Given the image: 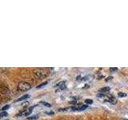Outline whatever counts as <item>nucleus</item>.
I'll use <instances>...</instances> for the list:
<instances>
[{"label": "nucleus", "mask_w": 128, "mask_h": 120, "mask_svg": "<svg viewBox=\"0 0 128 120\" xmlns=\"http://www.w3.org/2000/svg\"><path fill=\"white\" fill-rule=\"evenodd\" d=\"M65 83V81H62V82H58V83H57L55 85V86L56 87H58V86H63V84Z\"/></svg>", "instance_id": "nucleus-9"}, {"label": "nucleus", "mask_w": 128, "mask_h": 120, "mask_svg": "<svg viewBox=\"0 0 128 120\" xmlns=\"http://www.w3.org/2000/svg\"><path fill=\"white\" fill-rule=\"evenodd\" d=\"M28 98H30V95H29V94H25V95L22 96V97L18 98V99H16V100H15V102H19V101H22V100L27 99Z\"/></svg>", "instance_id": "nucleus-4"}, {"label": "nucleus", "mask_w": 128, "mask_h": 120, "mask_svg": "<svg viewBox=\"0 0 128 120\" xmlns=\"http://www.w3.org/2000/svg\"><path fill=\"white\" fill-rule=\"evenodd\" d=\"M58 110L59 111H66V110H67V109L66 108H64V109H59Z\"/></svg>", "instance_id": "nucleus-19"}, {"label": "nucleus", "mask_w": 128, "mask_h": 120, "mask_svg": "<svg viewBox=\"0 0 128 120\" xmlns=\"http://www.w3.org/2000/svg\"><path fill=\"white\" fill-rule=\"evenodd\" d=\"M118 96H119V97H126V93H122V92H119V93H118Z\"/></svg>", "instance_id": "nucleus-14"}, {"label": "nucleus", "mask_w": 128, "mask_h": 120, "mask_svg": "<svg viewBox=\"0 0 128 120\" xmlns=\"http://www.w3.org/2000/svg\"><path fill=\"white\" fill-rule=\"evenodd\" d=\"M9 107H10V106H9V105H6V106H4L2 108V111H4L5 110L9 109Z\"/></svg>", "instance_id": "nucleus-15"}, {"label": "nucleus", "mask_w": 128, "mask_h": 120, "mask_svg": "<svg viewBox=\"0 0 128 120\" xmlns=\"http://www.w3.org/2000/svg\"><path fill=\"white\" fill-rule=\"evenodd\" d=\"M41 103L42 104V105H44L45 106H47V107H50L51 106V105L50 103H48V102H41Z\"/></svg>", "instance_id": "nucleus-10"}, {"label": "nucleus", "mask_w": 128, "mask_h": 120, "mask_svg": "<svg viewBox=\"0 0 128 120\" xmlns=\"http://www.w3.org/2000/svg\"><path fill=\"white\" fill-rule=\"evenodd\" d=\"M85 102H86V104H92V103H93V101H92L91 99H89V98H88V99H86V100H85Z\"/></svg>", "instance_id": "nucleus-12"}, {"label": "nucleus", "mask_w": 128, "mask_h": 120, "mask_svg": "<svg viewBox=\"0 0 128 120\" xmlns=\"http://www.w3.org/2000/svg\"><path fill=\"white\" fill-rule=\"evenodd\" d=\"M110 90V88L109 86H106V87H103L102 89H100L99 91L100 92H102V93H106V92H108Z\"/></svg>", "instance_id": "nucleus-5"}, {"label": "nucleus", "mask_w": 128, "mask_h": 120, "mask_svg": "<svg viewBox=\"0 0 128 120\" xmlns=\"http://www.w3.org/2000/svg\"><path fill=\"white\" fill-rule=\"evenodd\" d=\"M108 101H109L110 102H111V103H113V104L117 102V100H116V98L114 97H112V96H111V97H109V98H108Z\"/></svg>", "instance_id": "nucleus-6"}, {"label": "nucleus", "mask_w": 128, "mask_h": 120, "mask_svg": "<svg viewBox=\"0 0 128 120\" xmlns=\"http://www.w3.org/2000/svg\"><path fill=\"white\" fill-rule=\"evenodd\" d=\"M112 78H113V77H111V76H110V77H108V78H106V81H109V80H110Z\"/></svg>", "instance_id": "nucleus-18"}, {"label": "nucleus", "mask_w": 128, "mask_h": 120, "mask_svg": "<svg viewBox=\"0 0 128 120\" xmlns=\"http://www.w3.org/2000/svg\"><path fill=\"white\" fill-rule=\"evenodd\" d=\"M34 74L37 78H44L48 74V70L45 68H39V69H35L34 70Z\"/></svg>", "instance_id": "nucleus-1"}, {"label": "nucleus", "mask_w": 128, "mask_h": 120, "mask_svg": "<svg viewBox=\"0 0 128 120\" xmlns=\"http://www.w3.org/2000/svg\"><path fill=\"white\" fill-rule=\"evenodd\" d=\"M18 90L22 91H26L30 89L31 86L30 83H28L26 82H20L18 84Z\"/></svg>", "instance_id": "nucleus-2"}, {"label": "nucleus", "mask_w": 128, "mask_h": 120, "mask_svg": "<svg viewBox=\"0 0 128 120\" xmlns=\"http://www.w3.org/2000/svg\"><path fill=\"white\" fill-rule=\"evenodd\" d=\"M8 115L7 112L6 111H2L1 114H0V117L1 118H3V117H6V116Z\"/></svg>", "instance_id": "nucleus-7"}, {"label": "nucleus", "mask_w": 128, "mask_h": 120, "mask_svg": "<svg viewBox=\"0 0 128 120\" xmlns=\"http://www.w3.org/2000/svg\"><path fill=\"white\" fill-rule=\"evenodd\" d=\"M117 68H110V70H117Z\"/></svg>", "instance_id": "nucleus-22"}, {"label": "nucleus", "mask_w": 128, "mask_h": 120, "mask_svg": "<svg viewBox=\"0 0 128 120\" xmlns=\"http://www.w3.org/2000/svg\"><path fill=\"white\" fill-rule=\"evenodd\" d=\"M87 88H90V85H88V84L85 85V87H84V89H87Z\"/></svg>", "instance_id": "nucleus-20"}, {"label": "nucleus", "mask_w": 128, "mask_h": 120, "mask_svg": "<svg viewBox=\"0 0 128 120\" xmlns=\"http://www.w3.org/2000/svg\"><path fill=\"white\" fill-rule=\"evenodd\" d=\"M45 114H49V115H51V114H54V111L50 110V111H45Z\"/></svg>", "instance_id": "nucleus-16"}, {"label": "nucleus", "mask_w": 128, "mask_h": 120, "mask_svg": "<svg viewBox=\"0 0 128 120\" xmlns=\"http://www.w3.org/2000/svg\"><path fill=\"white\" fill-rule=\"evenodd\" d=\"M46 84H47V82H42V83H41V84H39V85H38V86H36V87H37V88H38H38H42V86H46Z\"/></svg>", "instance_id": "nucleus-8"}, {"label": "nucleus", "mask_w": 128, "mask_h": 120, "mask_svg": "<svg viewBox=\"0 0 128 120\" xmlns=\"http://www.w3.org/2000/svg\"><path fill=\"white\" fill-rule=\"evenodd\" d=\"M87 108L86 105H77V106H73L71 107L72 110H83Z\"/></svg>", "instance_id": "nucleus-3"}, {"label": "nucleus", "mask_w": 128, "mask_h": 120, "mask_svg": "<svg viewBox=\"0 0 128 120\" xmlns=\"http://www.w3.org/2000/svg\"><path fill=\"white\" fill-rule=\"evenodd\" d=\"M38 118V115H33V116H30V117L28 118V119H29V120H34V119H36Z\"/></svg>", "instance_id": "nucleus-11"}, {"label": "nucleus", "mask_w": 128, "mask_h": 120, "mask_svg": "<svg viewBox=\"0 0 128 120\" xmlns=\"http://www.w3.org/2000/svg\"><path fill=\"white\" fill-rule=\"evenodd\" d=\"M98 97H105V94H102V93H99L98 94Z\"/></svg>", "instance_id": "nucleus-17"}, {"label": "nucleus", "mask_w": 128, "mask_h": 120, "mask_svg": "<svg viewBox=\"0 0 128 120\" xmlns=\"http://www.w3.org/2000/svg\"><path fill=\"white\" fill-rule=\"evenodd\" d=\"M90 78H92V76L88 75V76H86V77L82 78V80H83V81H86V80H87V79H90Z\"/></svg>", "instance_id": "nucleus-13"}, {"label": "nucleus", "mask_w": 128, "mask_h": 120, "mask_svg": "<svg viewBox=\"0 0 128 120\" xmlns=\"http://www.w3.org/2000/svg\"><path fill=\"white\" fill-rule=\"evenodd\" d=\"M65 88H66V86H65V85H63V86H62L61 87H60V89H61V90H63V89H65Z\"/></svg>", "instance_id": "nucleus-21"}]
</instances>
